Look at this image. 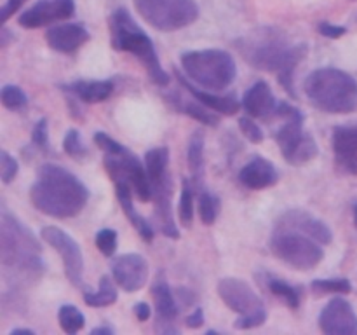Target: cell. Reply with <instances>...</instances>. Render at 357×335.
<instances>
[{
	"label": "cell",
	"mask_w": 357,
	"mask_h": 335,
	"mask_svg": "<svg viewBox=\"0 0 357 335\" xmlns=\"http://www.w3.org/2000/svg\"><path fill=\"white\" fill-rule=\"evenodd\" d=\"M236 45L251 66L278 73L282 87L295 96V91L291 87L293 72L307 54L305 44H291L281 30L265 27L248 37L239 38Z\"/></svg>",
	"instance_id": "obj_1"
},
{
	"label": "cell",
	"mask_w": 357,
	"mask_h": 335,
	"mask_svg": "<svg viewBox=\"0 0 357 335\" xmlns=\"http://www.w3.org/2000/svg\"><path fill=\"white\" fill-rule=\"evenodd\" d=\"M89 191L73 173L56 164H42L30 191L35 208L52 218H72L84 209Z\"/></svg>",
	"instance_id": "obj_2"
},
{
	"label": "cell",
	"mask_w": 357,
	"mask_h": 335,
	"mask_svg": "<svg viewBox=\"0 0 357 335\" xmlns=\"http://www.w3.org/2000/svg\"><path fill=\"white\" fill-rule=\"evenodd\" d=\"M40 243L20 220L10 213H2L0 223V260L3 269L20 279H37L44 272V262L38 257Z\"/></svg>",
	"instance_id": "obj_3"
},
{
	"label": "cell",
	"mask_w": 357,
	"mask_h": 335,
	"mask_svg": "<svg viewBox=\"0 0 357 335\" xmlns=\"http://www.w3.org/2000/svg\"><path fill=\"white\" fill-rule=\"evenodd\" d=\"M310 103L326 114H351L357 110V80L333 66L317 68L305 80Z\"/></svg>",
	"instance_id": "obj_4"
},
{
	"label": "cell",
	"mask_w": 357,
	"mask_h": 335,
	"mask_svg": "<svg viewBox=\"0 0 357 335\" xmlns=\"http://www.w3.org/2000/svg\"><path fill=\"white\" fill-rule=\"evenodd\" d=\"M110 42L112 47L117 49V51L135 54L143 63L153 84L166 86L169 82V75L164 72L162 65H160L152 38L139 28L135 17L124 7H119L110 16Z\"/></svg>",
	"instance_id": "obj_5"
},
{
	"label": "cell",
	"mask_w": 357,
	"mask_h": 335,
	"mask_svg": "<svg viewBox=\"0 0 357 335\" xmlns=\"http://www.w3.org/2000/svg\"><path fill=\"white\" fill-rule=\"evenodd\" d=\"M181 66L192 82L209 91H223L237 75L236 61L222 49H199L181 54Z\"/></svg>",
	"instance_id": "obj_6"
},
{
	"label": "cell",
	"mask_w": 357,
	"mask_h": 335,
	"mask_svg": "<svg viewBox=\"0 0 357 335\" xmlns=\"http://www.w3.org/2000/svg\"><path fill=\"white\" fill-rule=\"evenodd\" d=\"M274 115L281 119V126L275 129L274 138L281 149L286 163L302 166L317 156V145L310 135L303 133V114L296 107L281 103L275 107Z\"/></svg>",
	"instance_id": "obj_7"
},
{
	"label": "cell",
	"mask_w": 357,
	"mask_h": 335,
	"mask_svg": "<svg viewBox=\"0 0 357 335\" xmlns=\"http://www.w3.org/2000/svg\"><path fill=\"white\" fill-rule=\"evenodd\" d=\"M218 295L230 311L241 314L239 320L234 323L237 330L257 328L267 321L264 300L244 279L222 278L218 281Z\"/></svg>",
	"instance_id": "obj_8"
},
{
	"label": "cell",
	"mask_w": 357,
	"mask_h": 335,
	"mask_svg": "<svg viewBox=\"0 0 357 335\" xmlns=\"http://www.w3.org/2000/svg\"><path fill=\"white\" fill-rule=\"evenodd\" d=\"M271 250L279 260L296 271H310L324 258L323 244L295 229L275 227Z\"/></svg>",
	"instance_id": "obj_9"
},
{
	"label": "cell",
	"mask_w": 357,
	"mask_h": 335,
	"mask_svg": "<svg viewBox=\"0 0 357 335\" xmlns=\"http://www.w3.org/2000/svg\"><path fill=\"white\" fill-rule=\"evenodd\" d=\"M139 16L160 31H176L199 17L195 0H132Z\"/></svg>",
	"instance_id": "obj_10"
},
{
	"label": "cell",
	"mask_w": 357,
	"mask_h": 335,
	"mask_svg": "<svg viewBox=\"0 0 357 335\" xmlns=\"http://www.w3.org/2000/svg\"><path fill=\"white\" fill-rule=\"evenodd\" d=\"M107 173L114 184H129L142 202L152 199V184H150L146 168L139 163L138 157L126 149L122 154H107L103 159Z\"/></svg>",
	"instance_id": "obj_11"
},
{
	"label": "cell",
	"mask_w": 357,
	"mask_h": 335,
	"mask_svg": "<svg viewBox=\"0 0 357 335\" xmlns=\"http://www.w3.org/2000/svg\"><path fill=\"white\" fill-rule=\"evenodd\" d=\"M40 237L42 241H45L49 246L54 248V250L61 255L63 265H65V274L66 278H68V281L72 283L73 286H77V288H84V258L79 243H77L70 234H66L65 230L54 225L42 227Z\"/></svg>",
	"instance_id": "obj_12"
},
{
	"label": "cell",
	"mask_w": 357,
	"mask_h": 335,
	"mask_svg": "<svg viewBox=\"0 0 357 335\" xmlns=\"http://www.w3.org/2000/svg\"><path fill=\"white\" fill-rule=\"evenodd\" d=\"M115 283L128 293H135L146 285L150 276L149 262L138 253L119 255L110 264Z\"/></svg>",
	"instance_id": "obj_13"
},
{
	"label": "cell",
	"mask_w": 357,
	"mask_h": 335,
	"mask_svg": "<svg viewBox=\"0 0 357 335\" xmlns=\"http://www.w3.org/2000/svg\"><path fill=\"white\" fill-rule=\"evenodd\" d=\"M319 328L326 335H357V314L347 300L337 297L321 313Z\"/></svg>",
	"instance_id": "obj_14"
},
{
	"label": "cell",
	"mask_w": 357,
	"mask_h": 335,
	"mask_svg": "<svg viewBox=\"0 0 357 335\" xmlns=\"http://www.w3.org/2000/svg\"><path fill=\"white\" fill-rule=\"evenodd\" d=\"M75 14L73 0H40L24 10L17 23L24 28H40L59 20H68Z\"/></svg>",
	"instance_id": "obj_15"
},
{
	"label": "cell",
	"mask_w": 357,
	"mask_h": 335,
	"mask_svg": "<svg viewBox=\"0 0 357 335\" xmlns=\"http://www.w3.org/2000/svg\"><path fill=\"white\" fill-rule=\"evenodd\" d=\"M338 170L357 177V126H337L331 136Z\"/></svg>",
	"instance_id": "obj_16"
},
{
	"label": "cell",
	"mask_w": 357,
	"mask_h": 335,
	"mask_svg": "<svg viewBox=\"0 0 357 335\" xmlns=\"http://www.w3.org/2000/svg\"><path fill=\"white\" fill-rule=\"evenodd\" d=\"M275 227L300 230V232L307 234L312 239L319 241L321 244H330L333 241V234H331L330 227L314 215H310V213L303 211V209H289V211H286L278 220Z\"/></svg>",
	"instance_id": "obj_17"
},
{
	"label": "cell",
	"mask_w": 357,
	"mask_h": 335,
	"mask_svg": "<svg viewBox=\"0 0 357 335\" xmlns=\"http://www.w3.org/2000/svg\"><path fill=\"white\" fill-rule=\"evenodd\" d=\"M91 38L89 31L84 24L70 23V24H56L45 31V40L49 47L58 52H73L86 44Z\"/></svg>",
	"instance_id": "obj_18"
},
{
	"label": "cell",
	"mask_w": 357,
	"mask_h": 335,
	"mask_svg": "<svg viewBox=\"0 0 357 335\" xmlns=\"http://www.w3.org/2000/svg\"><path fill=\"white\" fill-rule=\"evenodd\" d=\"M239 180L244 187L251 191H261L278 184L279 173L274 164L264 157H255L241 170Z\"/></svg>",
	"instance_id": "obj_19"
},
{
	"label": "cell",
	"mask_w": 357,
	"mask_h": 335,
	"mask_svg": "<svg viewBox=\"0 0 357 335\" xmlns=\"http://www.w3.org/2000/svg\"><path fill=\"white\" fill-rule=\"evenodd\" d=\"M171 192H173V185H171L169 178L166 181H162V184L152 185V199L155 202L160 232L164 236L171 237V239H178L180 237V230H178L176 223H174L173 208H171Z\"/></svg>",
	"instance_id": "obj_20"
},
{
	"label": "cell",
	"mask_w": 357,
	"mask_h": 335,
	"mask_svg": "<svg viewBox=\"0 0 357 335\" xmlns=\"http://www.w3.org/2000/svg\"><path fill=\"white\" fill-rule=\"evenodd\" d=\"M243 107L251 117L268 119L271 115H274L278 103H275L271 86L265 80H258L244 93Z\"/></svg>",
	"instance_id": "obj_21"
},
{
	"label": "cell",
	"mask_w": 357,
	"mask_h": 335,
	"mask_svg": "<svg viewBox=\"0 0 357 335\" xmlns=\"http://www.w3.org/2000/svg\"><path fill=\"white\" fill-rule=\"evenodd\" d=\"M174 75H176L178 82H180L181 86H183L185 89H187L188 93H190L192 96L199 101V103L206 105V107H209L211 110L218 112V114H223V115H234L239 112L241 103L234 93L218 96V94H213V93H209V91H201V89H197V87L192 86V84L185 79V75H181L180 70H174Z\"/></svg>",
	"instance_id": "obj_22"
},
{
	"label": "cell",
	"mask_w": 357,
	"mask_h": 335,
	"mask_svg": "<svg viewBox=\"0 0 357 335\" xmlns=\"http://www.w3.org/2000/svg\"><path fill=\"white\" fill-rule=\"evenodd\" d=\"M61 89L75 94L84 103H101L114 93V82L112 80H77L70 86H61Z\"/></svg>",
	"instance_id": "obj_23"
},
{
	"label": "cell",
	"mask_w": 357,
	"mask_h": 335,
	"mask_svg": "<svg viewBox=\"0 0 357 335\" xmlns=\"http://www.w3.org/2000/svg\"><path fill=\"white\" fill-rule=\"evenodd\" d=\"M131 191L132 188L129 184H115V194H117L119 202H121L122 211L126 213V216H128L129 222L132 223V227L138 230L139 236L149 243V241L153 239V227L135 209Z\"/></svg>",
	"instance_id": "obj_24"
},
{
	"label": "cell",
	"mask_w": 357,
	"mask_h": 335,
	"mask_svg": "<svg viewBox=\"0 0 357 335\" xmlns=\"http://www.w3.org/2000/svg\"><path fill=\"white\" fill-rule=\"evenodd\" d=\"M152 299L155 306L157 321H171L178 316V304L171 292L169 285L162 278L157 279L152 286Z\"/></svg>",
	"instance_id": "obj_25"
},
{
	"label": "cell",
	"mask_w": 357,
	"mask_h": 335,
	"mask_svg": "<svg viewBox=\"0 0 357 335\" xmlns=\"http://www.w3.org/2000/svg\"><path fill=\"white\" fill-rule=\"evenodd\" d=\"M167 163H169V150L166 147H157V149L146 152L145 168L146 173H149L150 184H162V181L169 178V174H167Z\"/></svg>",
	"instance_id": "obj_26"
},
{
	"label": "cell",
	"mask_w": 357,
	"mask_h": 335,
	"mask_svg": "<svg viewBox=\"0 0 357 335\" xmlns=\"http://www.w3.org/2000/svg\"><path fill=\"white\" fill-rule=\"evenodd\" d=\"M187 159L192 180L201 187L202 180H204V133L202 131H195L192 135L190 143H188Z\"/></svg>",
	"instance_id": "obj_27"
},
{
	"label": "cell",
	"mask_w": 357,
	"mask_h": 335,
	"mask_svg": "<svg viewBox=\"0 0 357 335\" xmlns=\"http://www.w3.org/2000/svg\"><path fill=\"white\" fill-rule=\"evenodd\" d=\"M84 302L91 307H107L117 302V288L112 283L110 276H103L98 292H84Z\"/></svg>",
	"instance_id": "obj_28"
},
{
	"label": "cell",
	"mask_w": 357,
	"mask_h": 335,
	"mask_svg": "<svg viewBox=\"0 0 357 335\" xmlns=\"http://www.w3.org/2000/svg\"><path fill=\"white\" fill-rule=\"evenodd\" d=\"M58 320H59V327L65 334H79L80 330L86 325V318L84 314L80 313L79 307L72 306V304H65V306L59 307L58 311Z\"/></svg>",
	"instance_id": "obj_29"
},
{
	"label": "cell",
	"mask_w": 357,
	"mask_h": 335,
	"mask_svg": "<svg viewBox=\"0 0 357 335\" xmlns=\"http://www.w3.org/2000/svg\"><path fill=\"white\" fill-rule=\"evenodd\" d=\"M178 216L183 227H190L194 222V191H192L190 181H183V188H181L180 202H178Z\"/></svg>",
	"instance_id": "obj_30"
},
{
	"label": "cell",
	"mask_w": 357,
	"mask_h": 335,
	"mask_svg": "<svg viewBox=\"0 0 357 335\" xmlns=\"http://www.w3.org/2000/svg\"><path fill=\"white\" fill-rule=\"evenodd\" d=\"M220 201L216 195L209 194V192H201L199 195V216H201L204 225H213L218 216Z\"/></svg>",
	"instance_id": "obj_31"
},
{
	"label": "cell",
	"mask_w": 357,
	"mask_h": 335,
	"mask_svg": "<svg viewBox=\"0 0 357 335\" xmlns=\"http://www.w3.org/2000/svg\"><path fill=\"white\" fill-rule=\"evenodd\" d=\"M0 101L6 108L9 110H20V108H24L28 103V96L24 94V91L21 87L13 86V84H7V86L2 87L0 91Z\"/></svg>",
	"instance_id": "obj_32"
},
{
	"label": "cell",
	"mask_w": 357,
	"mask_h": 335,
	"mask_svg": "<svg viewBox=\"0 0 357 335\" xmlns=\"http://www.w3.org/2000/svg\"><path fill=\"white\" fill-rule=\"evenodd\" d=\"M314 293L317 295H328V293H349L351 292V281L344 278L337 279H316L310 285Z\"/></svg>",
	"instance_id": "obj_33"
},
{
	"label": "cell",
	"mask_w": 357,
	"mask_h": 335,
	"mask_svg": "<svg viewBox=\"0 0 357 335\" xmlns=\"http://www.w3.org/2000/svg\"><path fill=\"white\" fill-rule=\"evenodd\" d=\"M268 290L274 293L275 297L284 300L288 304L289 309H296L300 306V295L293 286H289L288 283L282 281V279H271L268 281Z\"/></svg>",
	"instance_id": "obj_34"
},
{
	"label": "cell",
	"mask_w": 357,
	"mask_h": 335,
	"mask_svg": "<svg viewBox=\"0 0 357 335\" xmlns=\"http://www.w3.org/2000/svg\"><path fill=\"white\" fill-rule=\"evenodd\" d=\"M183 114L190 115L192 119L195 121L202 122V124H208V126H218L220 119L216 117L213 112H209V107L206 105H197V103H185L183 105Z\"/></svg>",
	"instance_id": "obj_35"
},
{
	"label": "cell",
	"mask_w": 357,
	"mask_h": 335,
	"mask_svg": "<svg viewBox=\"0 0 357 335\" xmlns=\"http://www.w3.org/2000/svg\"><path fill=\"white\" fill-rule=\"evenodd\" d=\"M98 250L105 255V257H112L117 250V230L114 229H101L94 237Z\"/></svg>",
	"instance_id": "obj_36"
},
{
	"label": "cell",
	"mask_w": 357,
	"mask_h": 335,
	"mask_svg": "<svg viewBox=\"0 0 357 335\" xmlns=\"http://www.w3.org/2000/svg\"><path fill=\"white\" fill-rule=\"evenodd\" d=\"M63 150L68 154L73 159H82L86 156V147L82 145V140H80V133L77 129H70L65 135L63 140Z\"/></svg>",
	"instance_id": "obj_37"
},
{
	"label": "cell",
	"mask_w": 357,
	"mask_h": 335,
	"mask_svg": "<svg viewBox=\"0 0 357 335\" xmlns=\"http://www.w3.org/2000/svg\"><path fill=\"white\" fill-rule=\"evenodd\" d=\"M17 174V161L9 152L2 150L0 152V177L3 184H10Z\"/></svg>",
	"instance_id": "obj_38"
},
{
	"label": "cell",
	"mask_w": 357,
	"mask_h": 335,
	"mask_svg": "<svg viewBox=\"0 0 357 335\" xmlns=\"http://www.w3.org/2000/svg\"><path fill=\"white\" fill-rule=\"evenodd\" d=\"M94 143H96L105 154H114V156L115 154H122L126 150L124 145H121L117 140H114L112 136H108L107 133L103 131L94 133Z\"/></svg>",
	"instance_id": "obj_39"
},
{
	"label": "cell",
	"mask_w": 357,
	"mask_h": 335,
	"mask_svg": "<svg viewBox=\"0 0 357 335\" xmlns=\"http://www.w3.org/2000/svg\"><path fill=\"white\" fill-rule=\"evenodd\" d=\"M239 128H241V131H243V135L246 136L251 143L264 142V131H261L260 126H258L255 121H251L250 117H241Z\"/></svg>",
	"instance_id": "obj_40"
},
{
	"label": "cell",
	"mask_w": 357,
	"mask_h": 335,
	"mask_svg": "<svg viewBox=\"0 0 357 335\" xmlns=\"http://www.w3.org/2000/svg\"><path fill=\"white\" fill-rule=\"evenodd\" d=\"M31 142L35 147H38L40 150H47L49 145V128H47V119H40L37 122V126L33 128L31 133Z\"/></svg>",
	"instance_id": "obj_41"
},
{
	"label": "cell",
	"mask_w": 357,
	"mask_h": 335,
	"mask_svg": "<svg viewBox=\"0 0 357 335\" xmlns=\"http://www.w3.org/2000/svg\"><path fill=\"white\" fill-rule=\"evenodd\" d=\"M317 30H319V34L324 35V37H328V38H338V37H342V35H344L345 31H347V28L340 27V24L321 23L319 27H317Z\"/></svg>",
	"instance_id": "obj_42"
},
{
	"label": "cell",
	"mask_w": 357,
	"mask_h": 335,
	"mask_svg": "<svg viewBox=\"0 0 357 335\" xmlns=\"http://www.w3.org/2000/svg\"><path fill=\"white\" fill-rule=\"evenodd\" d=\"M24 2H26V0H7L6 6H3L2 10H0V21H2V23H6V21L9 20V17L13 16V14L16 13V10L20 9Z\"/></svg>",
	"instance_id": "obj_43"
},
{
	"label": "cell",
	"mask_w": 357,
	"mask_h": 335,
	"mask_svg": "<svg viewBox=\"0 0 357 335\" xmlns=\"http://www.w3.org/2000/svg\"><path fill=\"white\" fill-rule=\"evenodd\" d=\"M185 325H187L188 328H192V330H194V328H201L202 325H204V311H202L201 307H197V309L185 320Z\"/></svg>",
	"instance_id": "obj_44"
},
{
	"label": "cell",
	"mask_w": 357,
	"mask_h": 335,
	"mask_svg": "<svg viewBox=\"0 0 357 335\" xmlns=\"http://www.w3.org/2000/svg\"><path fill=\"white\" fill-rule=\"evenodd\" d=\"M135 314L139 321H149L150 316H152V309L146 302H138L135 306Z\"/></svg>",
	"instance_id": "obj_45"
},
{
	"label": "cell",
	"mask_w": 357,
	"mask_h": 335,
	"mask_svg": "<svg viewBox=\"0 0 357 335\" xmlns=\"http://www.w3.org/2000/svg\"><path fill=\"white\" fill-rule=\"evenodd\" d=\"M13 40H14V34H10L9 28L7 27L0 28V47H6V45H9Z\"/></svg>",
	"instance_id": "obj_46"
},
{
	"label": "cell",
	"mask_w": 357,
	"mask_h": 335,
	"mask_svg": "<svg viewBox=\"0 0 357 335\" xmlns=\"http://www.w3.org/2000/svg\"><path fill=\"white\" fill-rule=\"evenodd\" d=\"M91 334L93 335H112L114 334V328L110 327H96L91 330Z\"/></svg>",
	"instance_id": "obj_47"
},
{
	"label": "cell",
	"mask_w": 357,
	"mask_h": 335,
	"mask_svg": "<svg viewBox=\"0 0 357 335\" xmlns=\"http://www.w3.org/2000/svg\"><path fill=\"white\" fill-rule=\"evenodd\" d=\"M20 334L33 335L35 332H33V330H30V328H14V330H10V335H20Z\"/></svg>",
	"instance_id": "obj_48"
},
{
	"label": "cell",
	"mask_w": 357,
	"mask_h": 335,
	"mask_svg": "<svg viewBox=\"0 0 357 335\" xmlns=\"http://www.w3.org/2000/svg\"><path fill=\"white\" fill-rule=\"evenodd\" d=\"M354 223H356V227H357V202L354 204Z\"/></svg>",
	"instance_id": "obj_49"
}]
</instances>
